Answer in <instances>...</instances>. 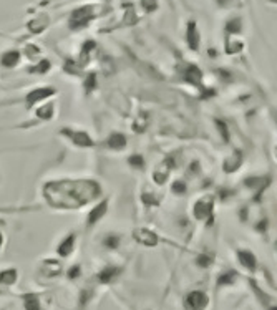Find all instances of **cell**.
<instances>
[{"instance_id":"1","label":"cell","mask_w":277,"mask_h":310,"mask_svg":"<svg viewBox=\"0 0 277 310\" xmlns=\"http://www.w3.org/2000/svg\"><path fill=\"white\" fill-rule=\"evenodd\" d=\"M98 184L91 181H63V183H52L45 188L48 196V201L52 206H63V207H77L88 202L85 196H80V191H86V189H93Z\"/></svg>"},{"instance_id":"2","label":"cell","mask_w":277,"mask_h":310,"mask_svg":"<svg viewBox=\"0 0 277 310\" xmlns=\"http://www.w3.org/2000/svg\"><path fill=\"white\" fill-rule=\"evenodd\" d=\"M209 304V299L201 290H193L186 297V307L188 310H204Z\"/></svg>"},{"instance_id":"3","label":"cell","mask_w":277,"mask_h":310,"mask_svg":"<svg viewBox=\"0 0 277 310\" xmlns=\"http://www.w3.org/2000/svg\"><path fill=\"white\" fill-rule=\"evenodd\" d=\"M91 17H93V8H91V7L77 8V10L73 12V15H72L70 27H73V29H81V27H85L91 20Z\"/></svg>"},{"instance_id":"4","label":"cell","mask_w":277,"mask_h":310,"mask_svg":"<svg viewBox=\"0 0 277 310\" xmlns=\"http://www.w3.org/2000/svg\"><path fill=\"white\" fill-rule=\"evenodd\" d=\"M135 239L138 240L143 246H148V247H153L158 244V235L155 232H151V231L148 229H140L135 232Z\"/></svg>"},{"instance_id":"5","label":"cell","mask_w":277,"mask_h":310,"mask_svg":"<svg viewBox=\"0 0 277 310\" xmlns=\"http://www.w3.org/2000/svg\"><path fill=\"white\" fill-rule=\"evenodd\" d=\"M119 274H121V269H119V267L108 266V267H105L98 275H96V279H98L100 284H110V282L117 279Z\"/></svg>"},{"instance_id":"6","label":"cell","mask_w":277,"mask_h":310,"mask_svg":"<svg viewBox=\"0 0 277 310\" xmlns=\"http://www.w3.org/2000/svg\"><path fill=\"white\" fill-rule=\"evenodd\" d=\"M237 257H239V262H241L247 271L252 272L257 269V259L251 251H239Z\"/></svg>"},{"instance_id":"7","label":"cell","mask_w":277,"mask_h":310,"mask_svg":"<svg viewBox=\"0 0 277 310\" xmlns=\"http://www.w3.org/2000/svg\"><path fill=\"white\" fill-rule=\"evenodd\" d=\"M22 299H24L25 310H45L43 309V304H41V300H40L39 295H35V294H25Z\"/></svg>"},{"instance_id":"8","label":"cell","mask_w":277,"mask_h":310,"mask_svg":"<svg viewBox=\"0 0 277 310\" xmlns=\"http://www.w3.org/2000/svg\"><path fill=\"white\" fill-rule=\"evenodd\" d=\"M73 244H75V235H68V237L65 239V240H63V242L62 244H60V246H58V249H57V251H58V254H60V256H62V257H67V256H70V254H72V251H73Z\"/></svg>"},{"instance_id":"9","label":"cell","mask_w":277,"mask_h":310,"mask_svg":"<svg viewBox=\"0 0 277 310\" xmlns=\"http://www.w3.org/2000/svg\"><path fill=\"white\" fill-rule=\"evenodd\" d=\"M65 133L72 138L73 143H77V145H80V146H91L93 145V141L90 140V136L85 135V133H73V131L70 133V131H67V129H65Z\"/></svg>"},{"instance_id":"10","label":"cell","mask_w":277,"mask_h":310,"mask_svg":"<svg viewBox=\"0 0 277 310\" xmlns=\"http://www.w3.org/2000/svg\"><path fill=\"white\" fill-rule=\"evenodd\" d=\"M188 43L193 50H198V45H199V35H198L195 22L189 24V27H188Z\"/></svg>"},{"instance_id":"11","label":"cell","mask_w":277,"mask_h":310,"mask_svg":"<svg viewBox=\"0 0 277 310\" xmlns=\"http://www.w3.org/2000/svg\"><path fill=\"white\" fill-rule=\"evenodd\" d=\"M50 95H53V90H50V88H40V90L32 91V93L27 96V100H29V103H35V101L47 98Z\"/></svg>"},{"instance_id":"12","label":"cell","mask_w":277,"mask_h":310,"mask_svg":"<svg viewBox=\"0 0 277 310\" xmlns=\"http://www.w3.org/2000/svg\"><path fill=\"white\" fill-rule=\"evenodd\" d=\"M209 211H211V201H207V199L206 201L204 199H201L195 207V216L198 217V219H204Z\"/></svg>"},{"instance_id":"13","label":"cell","mask_w":277,"mask_h":310,"mask_svg":"<svg viewBox=\"0 0 277 310\" xmlns=\"http://www.w3.org/2000/svg\"><path fill=\"white\" fill-rule=\"evenodd\" d=\"M237 279V272L236 271H228L224 272V274H221L218 277V287H223V285H231L234 284Z\"/></svg>"},{"instance_id":"14","label":"cell","mask_w":277,"mask_h":310,"mask_svg":"<svg viewBox=\"0 0 277 310\" xmlns=\"http://www.w3.org/2000/svg\"><path fill=\"white\" fill-rule=\"evenodd\" d=\"M108 145L110 148H113V150H121V148L126 146V138L117 133V135H112L108 138Z\"/></svg>"},{"instance_id":"15","label":"cell","mask_w":277,"mask_h":310,"mask_svg":"<svg viewBox=\"0 0 277 310\" xmlns=\"http://www.w3.org/2000/svg\"><path fill=\"white\" fill-rule=\"evenodd\" d=\"M105 212H106V202H103L101 206H98L96 209H93V211L90 212V214H88V224H90V226H91V224H95L96 221L101 219V216H103Z\"/></svg>"},{"instance_id":"16","label":"cell","mask_w":277,"mask_h":310,"mask_svg":"<svg viewBox=\"0 0 277 310\" xmlns=\"http://www.w3.org/2000/svg\"><path fill=\"white\" fill-rule=\"evenodd\" d=\"M15 280H17V271L15 269H8V271L0 272V282H2V284L10 285Z\"/></svg>"},{"instance_id":"17","label":"cell","mask_w":277,"mask_h":310,"mask_svg":"<svg viewBox=\"0 0 277 310\" xmlns=\"http://www.w3.org/2000/svg\"><path fill=\"white\" fill-rule=\"evenodd\" d=\"M186 80H188V81H191L193 85H198V83L201 81V72H199V68L189 67V68H188V72H186Z\"/></svg>"},{"instance_id":"18","label":"cell","mask_w":277,"mask_h":310,"mask_svg":"<svg viewBox=\"0 0 277 310\" xmlns=\"http://www.w3.org/2000/svg\"><path fill=\"white\" fill-rule=\"evenodd\" d=\"M18 60H20L18 52H8L2 57V63L5 65V67H15V65L18 63Z\"/></svg>"},{"instance_id":"19","label":"cell","mask_w":277,"mask_h":310,"mask_svg":"<svg viewBox=\"0 0 277 310\" xmlns=\"http://www.w3.org/2000/svg\"><path fill=\"white\" fill-rule=\"evenodd\" d=\"M60 272V264L55 261H47L45 262V274L47 275H57Z\"/></svg>"},{"instance_id":"20","label":"cell","mask_w":277,"mask_h":310,"mask_svg":"<svg viewBox=\"0 0 277 310\" xmlns=\"http://www.w3.org/2000/svg\"><path fill=\"white\" fill-rule=\"evenodd\" d=\"M103 244H105V247H108V249H117L119 244V237L118 235H108Z\"/></svg>"},{"instance_id":"21","label":"cell","mask_w":277,"mask_h":310,"mask_svg":"<svg viewBox=\"0 0 277 310\" xmlns=\"http://www.w3.org/2000/svg\"><path fill=\"white\" fill-rule=\"evenodd\" d=\"M228 30L231 34H236V32L241 30V20L239 18H234V20H231L228 24Z\"/></svg>"},{"instance_id":"22","label":"cell","mask_w":277,"mask_h":310,"mask_svg":"<svg viewBox=\"0 0 277 310\" xmlns=\"http://www.w3.org/2000/svg\"><path fill=\"white\" fill-rule=\"evenodd\" d=\"M130 164L131 166H136V168H141V166H143V158H141V156H138V155L131 156V158H130Z\"/></svg>"},{"instance_id":"23","label":"cell","mask_w":277,"mask_h":310,"mask_svg":"<svg viewBox=\"0 0 277 310\" xmlns=\"http://www.w3.org/2000/svg\"><path fill=\"white\" fill-rule=\"evenodd\" d=\"M211 264V259L207 257V256H199L198 257V266H201V267H207Z\"/></svg>"},{"instance_id":"24","label":"cell","mask_w":277,"mask_h":310,"mask_svg":"<svg viewBox=\"0 0 277 310\" xmlns=\"http://www.w3.org/2000/svg\"><path fill=\"white\" fill-rule=\"evenodd\" d=\"M80 275V266H73L70 271H68V277L70 279H77V277Z\"/></svg>"},{"instance_id":"25","label":"cell","mask_w":277,"mask_h":310,"mask_svg":"<svg viewBox=\"0 0 277 310\" xmlns=\"http://www.w3.org/2000/svg\"><path fill=\"white\" fill-rule=\"evenodd\" d=\"M48 68H50V63L47 62V60H43V62L40 63V67L34 68V72H47Z\"/></svg>"},{"instance_id":"26","label":"cell","mask_w":277,"mask_h":310,"mask_svg":"<svg viewBox=\"0 0 277 310\" xmlns=\"http://www.w3.org/2000/svg\"><path fill=\"white\" fill-rule=\"evenodd\" d=\"M95 85H96V83H95V75L91 73V75L88 77V80H86V88H88V90H93Z\"/></svg>"},{"instance_id":"27","label":"cell","mask_w":277,"mask_h":310,"mask_svg":"<svg viewBox=\"0 0 277 310\" xmlns=\"http://www.w3.org/2000/svg\"><path fill=\"white\" fill-rule=\"evenodd\" d=\"M184 189H186V186H184V183H176V184L173 186V191H176L178 194L184 193Z\"/></svg>"},{"instance_id":"28","label":"cell","mask_w":277,"mask_h":310,"mask_svg":"<svg viewBox=\"0 0 277 310\" xmlns=\"http://www.w3.org/2000/svg\"><path fill=\"white\" fill-rule=\"evenodd\" d=\"M218 2L221 3V5H228V3L231 2V0H218Z\"/></svg>"},{"instance_id":"29","label":"cell","mask_w":277,"mask_h":310,"mask_svg":"<svg viewBox=\"0 0 277 310\" xmlns=\"http://www.w3.org/2000/svg\"><path fill=\"white\" fill-rule=\"evenodd\" d=\"M0 247H2V235H0Z\"/></svg>"}]
</instances>
